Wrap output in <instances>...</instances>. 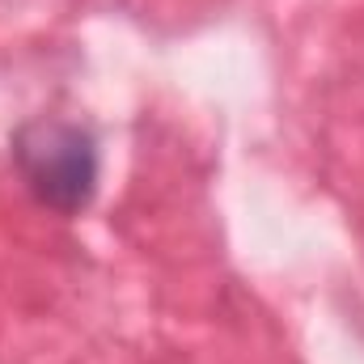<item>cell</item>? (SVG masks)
Returning a JSON list of instances; mask_svg holds the SVG:
<instances>
[{"label":"cell","mask_w":364,"mask_h":364,"mask_svg":"<svg viewBox=\"0 0 364 364\" xmlns=\"http://www.w3.org/2000/svg\"><path fill=\"white\" fill-rule=\"evenodd\" d=\"M13 157L38 203L73 216L93 199L97 149L93 136L64 119H34L13 136Z\"/></svg>","instance_id":"obj_1"}]
</instances>
